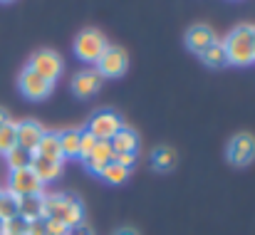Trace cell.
<instances>
[{
	"label": "cell",
	"mask_w": 255,
	"mask_h": 235,
	"mask_svg": "<svg viewBox=\"0 0 255 235\" xmlns=\"http://www.w3.org/2000/svg\"><path fill=\"white\" fill-rule=\"evenodd\" d=\"M45 201V216L42 218H52L60 221L67 228H75L85 221V208L82 201L77 196H67V193H42Z\"/></svg>",
	"instance_id": "cell-1"
},
{
	"label": "cell",
	"mask_w": 255,
	"mask_h": 235,
	"mask_svg": "<svg viewBox=\"0 0 255 235\" xmlns=\"http://www.w3.org/2000/svg\"><path fill=\"white\" fill-rule=\"evenodd\" d=\"M226 55H228V65L236 67H248L255 62V27L253 25H238L233 27V32H228V37L223 40Z\"/></svg>",
	"instance_id": "cell-2"
},
{
	"label": "cell",
	"mask_w": 255,
	"mask_h": 235,
	"mask_svg": "<svg viewBox=\"0 0 255 235\" xmlns=\"http://www.w3.org/2000/svg\"><path fill=\"white\" fill-rule=\"evenodd\" d=\"M109 42L107 37L99 32V30H82L75 40V55L82 60V62H89V65H97V60L107 52Z\"/></svg>",
	"instance_id": "cell-3"
},
{
	"label": "cell",
	"mask_w": 255,
	"mask_h": 235,
	"mask_svg": "<svg viewBox=\"0 0 255 235\" xmlns=\"http://www.w3.org/2000/svg\"><path fill=\"white\" fill-rule=\"evenodd\" d=\"M124 126L122 117L117 112H109V109H102V112H94L89 124H87V131L97 139V141H112V136Z\"/></svg>",
	"instance_id": "cell-4"
},
{
	"label": "cell",
	"mask_w": 255,
	"mask_h": 235,
	"mask_svg": "<svg viewBox=\"0 0 255 235\" xmlns=\"http://www.w3.org/2000/svg\"><path fill=\"white\" fill-rule=\"evenodd\" d=\"M32 72H37L40 77H45L47 82H57L60 75H62V70H65V62H62V57L57 55V52H52V50H40V52H35L32 57H30V65H27Z\"/></svg>",
	"instance_id": "cell-5"
},
{
	"label": "cell",
	"mask_w": 255,
	"mask_h": 235,
	"mask_svg": "<svg viewBox=\"0 0 255 235\" xmlns=\"http://www.w3.org/2000/svg\"><path fill=\"white\" fill-rule=\"evenodd\" d=\"M127 67H129V57H127V52L122 50V47H107V52L97 60V72L104 77H122L124 72H127Z\"/></svg>",
	"instance_id": "cell-6"
},
{
	"label": "cell",
	"mask_w": 255,
	"mask_h": 235,
	"mask_svg": "<svg viewBox=\"0 0 255 235\" xmlns=\"http://www.w3.org/2000/svg\"><path fill=\"white\" fill-rule=\"evenodd\" d=\"M7 191L12 196H17V198H22V196H37V193H42V183L32 173V168H20V171H10Z\"/></svg>",
	"instance_id": "cell-7"
},
{
	"label": "cell",
	"mask_w": 255,
	"mask_h": 235,
	"mask_svg": "<svg viewBox=\"0 0 255 235\" xmlns=\"http://www.w3.org/2000/svg\"><path fill=\"white\" fill-rule=\"evenodd\" d=\"M17 87H20V92H22L27 99H32V102L47 99V97H50V92H52V82H47L45 77H40V75H37V72H32L30 67H25V70L20 72V77H17Z\"/></svg>",
	"instance_id": "cell-8"
},
{
	"label": "cell",
	"mask_w": 255,
	"mask_h": 235,
	"mask_svg": "<svg viewBox=\"0 0 255 235\" xmlns=\"http://www.w3.org/2000/svg\"><path fill=\"white\" fill-rule=\"evenodd\" d=\"M226 156H228V161L233 166H248L255 158V136H251V134H236L228 141Z\"/></svg>",
	"instance_id": "cell-9"
},
{
	"label": "cell",
	"mask_w": 255,
	"mask_h": 235,
	"mask_svg": "<svg viewBox=\"0 0 255 235\" xmlns=\"http://www.w3.org/2000/svg\"><path fill=\"white\" fill-rule=\"evenodd\" d=\"M216 40H218V37H216L213 27L206 25V22L191 25L188 32H186V47H188L191 52H196V55H201V52H203L206 47H211Z\"/></svg>",
	"instance_id": "cell-10"
},
{
	"label": "cell",
	"mask_w": 255,
	"mask_h": 235,
	"mask_svg": "<svg viewBox=\"0 0 255 235\" xmlns=\"http://www.w3.org/2000/svg\"><path fill=\"white\" fill-rule=\"evenodd\" d=\"M42 136H45V129L35 119L17 121V146H22V149H27V151L35 154V149H37V144H40Z\"/></svg>",
	"instance_id": "cell-11"
},
{
	"label": "cell",
	"mask_w": 255,
	"mask_h": 235,
	"mask_svg": "<svg viewBox=\"0 0 255 235\" xmlns=\"http://www.w3.org/2000/svg\"><path fill=\"white\" fill-rule=\"evenodd\" d=\"M102 75L97 72V70H82L80 75H75L72 79V92L80 97V99H87V97H92L94 92H99V87H102Z\"/></svg>",
	"instance_id": "cell-12"
},
{
	"label": "cell",
	"mask_w": 255,
	"mask_h": 235,
	"mask_svg": "<svg viewBox=\"0 0 255 235\" xmlns=\"http://www.w3.org/2000/svg\"><path fill=\"white\" fill-rule=\"evenodd\" d=\"M114 161V151H112V144L109 141H97L94 144V151L89 154V158L85 161V166L92 171V173H102L109 163Z\"/></svg>",
	"instance_id": "cell-13"
},
{
	"label": "cell",
	"mask_w": 255,
	"mask_h": 235,
	"mask_svg": "<svg viewBox=\"0 0 255 235\" xmlns=\"http://www.w3.org/2000/svg\"><path fill=\"white\" fill-rule=\"evenodd\" d=\"M109 144H112V151H114V154H136V149H139V136H136L134 129L122 126V129L112 136Z\"/></svg>",
	"instance_id": "cell-14"
},
{
	"label": "cell",
	"mask_w": 255,
	"mask_h": 235,
	"mask_svg": "<svg viewBox=\"0 0 255 235\" xmlns=\"http://www.w3.org/2000/svg\"><path fill=\"white\" fill-rule=\"evenodd\" d=\"M17 216H20V218H25L27 223H30V221L42 218V216H45V201H42V193L17 198Z\"/></svg>",
	"instance_id": "cell-15"
},
{
	"label": "cell",
	"mask_w": 255,
	"mask_h": 235,
	"mask_svg": "<svg viewBox=\"0 0 255 235\" xmlns=\"http://www.w3.org/2000/svg\"><path fill=\"white\" fill-rule=\"evenodd\" d=\"M32 173L40 178V183H50L55 181L60 173H62V161H50V158H42V156H35L32 158Z\"/></svg>",
	"instance_id": "cell-16"
},
{
	"label": "cell",
	"mask_w": 255,
	"mask_h": 235,
	"mask_svg": "<svg viewBox=\"0 0 255 235\" xmlns=\"http://www.w3.org/2000/svg\"><path fill=\"white\" fill-rule=\"evenodd\" d=\"M35 156L50 158V161H62V149H60V134L55 131H45V136L40 139L37 149H35Z\"/></svg>",
	"instance_id": "cell-17"
},
{
	"label": "cell",
	"mask_w": 255,
	"mask_h": 235,
	"mask_svg": "<svg viewBox=\"0 0 255 235\" xmlns=\"http://www.w3.org/2000/svg\"><path fill=\"white\" fill-rule=\"evenodd\" d=\"M198 57L206 67H226L228 65V55H226V47H223L221 40H216L211 47H206Z\"/></svg>",
	"instance_id": "cell-18"
},
{
	"label": "cell",
	"mask_w": 255,
	"mask_h": 235,
	"mask_svg": "<svg viewBox=\"0 0 255 235\" xmlns=\"http://www.w3.org/2000/svg\"><path fill=\"white\" fill-rule=\"evenodd\" d=\"M32 158H35V154H32V151H27V149H22V146H15L10 154H5V161H7L10 171L30 168V166H32Z\"/></svg>",
	"instance_id": "cell-19"
},
{
	"label": "cell",
	"mask_w": 255,
	"mask_h": 235,
	"mask_svg": "<svg viewBox=\"0 0 255 235\" xmlns=\"http://www.w3.org/2000/svg\"><path fill=\"white\" fill-rule=\"evenodd\" d=\"M17 146V124L15 121H5L0 126V154H10Z\"/></svg>",
	"instance_id": "cell-20"
},
{
	"label": "cell",
	"mask_w": 255,
	"mask_h": 235,
	"mask_svg": "<svg viewBox=\"0 0 255 235\" xmlns=\"http://www.w3.org/2000/svg\"><path fill=\"white\" fill-rule=\"evenodd\" d=\"M80 136H82V131H62L60 134V149H62L65 158L80 154Z\"/></svg>",
	"instance_id": "cell-21"
},
{
	"label": "cell",
	"mask_w": 255,
	"mask_h": 235,
	"mask_svg": "<svg viewBox=\"0 0 255 235\" xmlns=\"http://www.w3.org/2000/svg\"><path fill=\"white\" fill-rule=\"evenodd\" d=\"M99 178L107 181V183H112V186H119V183H124V181L129 178V168H124V166H119V163L112 161V163L99 173Z\"/></svg>",
	"instance_id": "cell-22"
},
{
	"label": "cell",
	"mask_w": 255,
	"mask_h": 235,
	"mask_svg": "<svg viewBox=\"0 0 255 235\" xmlns=\"http://www.w3.org/2000/svg\"><path fill=\"white\" fill-rule=\"evenodd\" d=\"M17 216V196H12L10 191H2L0 193V221H10Z\"/></svg>",
	"instance_id": "cell-23"
},
{
	"label": "cell",
	"mask_w": 255,
	"mask_h": 235,
	"mask_svg": "<svg viewBox=\"0 0 255 235\" xmlns=\"http://www.w3.org/2000/svg\"><path fill=\"white\" fill-rule=\"evenodd\" d=\"M151 161H154V166H156L159 171H169L171 166L176 163V151L169 149V146H159V149L154 151Z\"/></svg>",
	"instance_id": "cell-24"
},
{
	"label": "cell",
	"mask_w": 255,
	"mask_h": 235,
	"mask_svg": "<svg viewBox=\"0 0 255 235\" xmlns=\"http://www.w3.org/2000/svg\"><path fill=\"white\" fill-rule=\"evenodd\" d=\"M2 233L5 235H25L27 233V221L20 218V216H15V218H10V221L2 223Z\"/></svg>",
	"instance_id": "cell-25"
},
{
	"label": "cell",
	"mask_w": 255,
	"mask_h": 235,
	"mask_svg": "<svg viewBox=\"0 0 255 235\" xmlns=\"http://www.w3.org/2000/svg\"><path fill=\"white\" fill-rule=\"evenodd\" d=\"M94 144H97V139H94L89 131H82V136H80V154H77V156L82 158V161H87L89 154L94 151Z\"/></svg>",
	"instance_id": "cell-26"
},
{
	"label": "cell",
	"mask_w": 255,
	"mask_h": 235,
	"mask_svg": "<svg viewBox=\"0 0 255 235\" xmlns=\"http://www.w3.org/2000/svg\"><path fill=\"white\" fill-rule=\"evenodd\" d=\"M45 233L47 235H67L70 228L62 226L60 221H52V218H45Z\"/></svg>",
	"instance_id": "cell-27"
},
{
	"label": "cell",
	"mask_w": 255,
	"mask_h": 235,
	"mask_svg": "<svg viewBox=\"0 0 255 235\" xmlns=\"http://www.w3.org/2000/svg\"><path fill=\"white\" fill-rule=\"evenodd\" d=\"M25 235H47L45 233V218L30 221V223H27V233Z\"/></svg>",
	"instance_id": "cell-28"
},
{
	"label": "cell",
	"mask_w": 255,
	"mask_h": 235,
	"mask_svg": "<svg viewBox=\"0 0 255 235\" xmlns=\"http://www.w3.org/2000/svg\"><path fill=\"white\" fill-rule=\"evenodd\" d=\"M114 163H119L124 168H131L136 163V154H114Z\"/></svg>",
	"instance_id": "cell-29"
},
{
	"label": "cell",
	"mask_w": 255,
	"mask_h": 235,
	"mask_svg": "<svg viewBox=\"0 0 255 235\" xmlns=\"http://www.w3.org/2000/svg\"><path fill=\"white\" fill-rule=\"evenodd\" d=\"M67 235H94V231L85 226V223H80V226H75V228H70V233Z\"/></svg>",
	"instance_id": "cell-30"
},
{
	"label": "cell",
	"mask_w": 255,
	"mask_h": 235,
	"mask_svg": "<svg viewBox=\"0 0 255 235\" xmlns=\"http://www.w3.org/2000/svg\"><path fill=\"white\" fill-rule=\"evenodd\" d=\"M114 235H139V233H136L134 228H122V231H117Z\"/></svg>",
	"instance_id": "cell-31"
},
{
	"label": "cell",
	"mask_w": 255,
	"mask_h": 235,
	"mask_svg": "<svg viewBox=\"0 0 255 235\" xmlns=\"http://www.w3.org/2000/svg\"><path fill=\"white\" fill-rule=\"evenodd\" d=\"M5 121H10V117H7V112H5V109L0 107V126H2Z\"/></svg>",
	"instance_id": "cell-32"
},
{
	"label": "cell",
	"mask_w": 255,
	"mask_h": 235,
	"mask_svg": "<svg viewBox=\"0 0 255 235\" xmlns=\"http://www.w3.org/2000/svg\"><path fill=\"white\" fill-rule=\"evenodd\" d=\"M0 235H2V221H0Z\"/></svg>",
	"instance_id": "cell-33"
},
{
	"label": "cell",
	"mask_w": 255,
	"mask_h": 235,
	"mask_svg": "<svg viewBox=\"0 0 255 235\" xmlns=\"http://www.w3.org/2000/svg\"><path fill=\"white\" fill-rule=\"evenodd\" d=\"M2 2H7V0H2Z\"/></svg>",
	"instance_id": "cell-34"
},
{
	"label": "cell",
	"mask_w": 255,
	"mask_h": 235,
	"mask_svg": "<svg viewBox=\"0 0 255 235\" xmlns=\"http://www.w3.org/2000/svg\"><path fill=\"white\" fill-rule=\"evenodd\" d=\"M0 193H2V191H0Z\"/></svg>",
	"instance_id": "cell-35"
},
{
	"label": "cell",
	"mask_w": 255,
	"mask_h": 235,
	"mask_svg": "<svg viewBox=\"0 0 255 235\" xmlns=\"http://www.w3.org/2000/svg\"><path fill=\"white\" fill-rule=\"evenodd\" d=\"M2 235H5V233H2Z\"/></svg>",
	"instance_id": "cell-36"
}]
</instances>
